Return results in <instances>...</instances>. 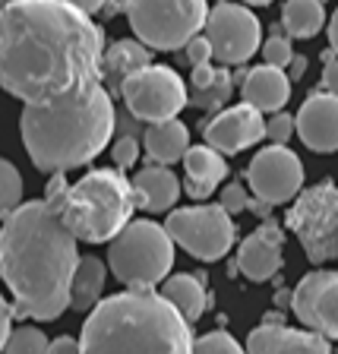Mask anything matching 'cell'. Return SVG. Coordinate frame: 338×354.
<instances>
[{
    "label": "cell",
    "instance_id": "obj_26",
    "mask_svg": "<svg viewBox=\"0 0 338 354\" xmlns=\"http://www.w3.org/2000/svg\"><path fill=\"white\" fill-rule=\"evenodd\" d=\"M231 88H234L231 86V73H228V66L221 64L209 86L187 92V104H193V108H199V111H215L231 98Z\"/></svg>",
    "mask_w": 338,
    "mask_h": 354
},
{
    "label": "cell",
    "instance_id": "obj_45",
    "mask_svg": "<svg viewBox=\"0 0 338 354\" xmlns=\"http://www.w3.org/2000/svg\"><path fill=\"white\" fill-rule=\"evenodd\" d=\"M7 3H13V0H0V7H7Z\"/></svg>",
    "mask_w": 338,
    "mask_h": 354
},
{
    "label": "cell",
    "instance_id": "obj_36",
    "mask_svg": "<svg viewBox=\"0 0 338 354\" xmlns=\"http://www.w3.org/2000/svg\"><path fill=\"white\" fill-rule=\"evenodd\" d=\"M10 332H13V307L7 304V297L0 295V354H3V345H7Z\"/></svg>",
    "mask_w": 338,
    "mask_h": 354
},
{
    "label": "cell",
    "instance_id": "obj_20",
    "mask_svg": "<svg viewBox=\"0 0 338 354\" xmlns=\"http://www.w3.org/2000/svg\"><path fill=\"white\" fill-rule=\"evenodd\" d=\"M184 168H187V193L193 199H209L215 193V187L228 177V162L218 149L206 146H190L184 152Z\"/></svg>",
    "mask_w": 338,
    "mask_h": 354
},
{
    "label": "cell",
    "instance_id": "obj_43",
    "mask_svg": "<svg viewBox=\"0 0 338 354\" xmlns=\"http://www.w3.org/2000/svg\"><path fill=\"white\" fill-rule=\"evenodd\" d=\"M275 301H279V307H285V304H291V291H281V295L275 297Z\"/></svg>",
    "mask_w": 338,
    "mask_h": 354
},
{
    "label": "cell",
    "instance_id": "obj_5",
    "mask_svg": "<svg viewBox=\"0 0 338 354\" xmlns=\"http://www.w3.org/2000/svg\"><path fill=\"white\" fill-rule=\"evenodd\" d=\"M51 206L76 241L108 243L133 218L136 196L120 168H95L66 187V193Z\"/></svg>",
    "mask_w": 338,
    "mask_h": 354
},
{
    "label": "cell",
    "instance_id": "obj_41",
    "mask_svg": "<svg viewBox=\"0 0 338 354\" xmlns=\"http://www.w3.org/2000/svg\"><path fill=\"white\" fill-rule=\"evenodd\" d=\"M329 51L338 54V10L332 13V19H329Z\"/></svg>",
    "mask_w": 338,
    "mask_h": 354
},
{
    "label": "cell",
    "instance_id": "obj_28",
    "mask_svg": "<svg viewBox=\"0 0 338 354\" xmlns=\"http://www.w3.org/2000/svg\"><path fill=\"white\" fill-rule=\"evenodd\" d=\"M48 335L35 326H16L10 332L7 345H3V354H48Z\"/></svg>",
    "mask_w": 338,
    "mask_h": 354
},
{
    "label": "cell",
    "instance_id": "obj_40",
    "mask_svg": "<svg viewBox=\"0 0 338 354\" xmlns=\"http://www.w3.org/2000/svg\"><path fill=\"white\" fill-rule=\"evenodd\" d=\"M64 3H73V7H79L82 13H98V10L104 7V3H108V0H64Z\"/></svg>",
    "mask_w": 338,
    "mask_h": 354
},
{
    "label": "cell",
    "instance_id": "obj_23",
    "mask_svg": "<svg viewBox=\"0 0 338 354\" xmlns=\"http://www.w3.org/2000/svg\"><path fill=\"white\" fill-rule=\"evenodd\" d=\"M104 281H108V266L98 257H79L70 279V307L76 313H88L104 295Z\"/></svg>",
    "mask_w": 338,
    "mask_h": 354
},
{
    "label": "cell",
    "instance_id": "obj_37",
    "mask_svg": "<svg viewBox=\"0 0 338 354\" xmlns=\"http://www.w3.org/2000/svg\"><path fill=\"white\" fill-rule=\"evenodd\" d=\"M66 187H70V184H66L64 171H54L51 180H48V190H44V199H48V203H57V199L66 193Z\"/></svg>",
    "mask_w": 338,
    "mask_h": 354
},
{
    "label": "cell",
    "instance_id": "obj_39",
    "mask_svg": "<svg viewBox=\"0 0 338 354\" xmlns=\"http://www.w3.org/2000/svg\"><path fill=\"white\" fill-rule=\"evenodd\" d=\"M285 73H288V80H291V82L301 80V76L307 73V57H297V54H294V57H291V64L285 66Z\"/></svg>",
    "mask_w": 338,
    "mask_h": 354
},
{
    "label": "cell",
    "instance_id": "obj_29",
    "mask_svg": "<svg viewBox=\"0 0 338 354\" xmlns=\"http://www.w3.org/2000/svg\"><path fill=\"white\" fill-rule=\"evenodd\" d=\"M193 354H247V348L237 345L234 335L215 329L203 339H193Z\"/></svg>",
    "mask_w": 338,
    "mask_h": 354
},
{
    "label": "cell",
    "instance_id": "obj_33",
    "mask_svg": "<svg viewBox=\"0 0 338 354\" xmlns=\"http://www.w3.org/2000/svg\"><path fill=\"white\" fill-rule=\"evenodd\" d=\"M184 57H187L190 66L209 64V60H212V44H209V38L206 35H193L190 41L184 44Z\"/></svg>",
    "mask_w": 338,
    "mask_h": 354
},
{
    "label": "cell",
    "instance_id": "obj_2",
    "mask_svg": "<svg viewBox=\"0 0 338 354\" xmlns=\"http://www.w3.org/2000/svg\"><path fill=\"white\" fill-rule=\"evenodd\" d=\"M73 231L48 199L19 203L0 228V279L16 297L13 313L35 323L70 307V279L79 263Z\"/></svg>",
    "mask_w": 338,
    "mask_h": 354
},
{
    "label": "cell",
    "instance_id": "obj_30",
    "mask_svg": "<svg viewBox=\"0 0 338 354\" xmlns=\"http://www.w3.org/2000/svg\"><path fill=\"white\" fill-rule=\"evenodd\" d=\"M259 48H263V60H265V64L281 66V70H285V66L291 64V57H294L291 38H288V35H279V32H275L272 38H265V41L259 44Z\"/></svg>",
    "mask_w": 338,
    "mask_h": 354
},
{
    "label": "cell",
    "instance_id": "obj_1",
    "mask_svg": "<svg viewBox=\"0 0 338 354\" xmlns=\"http://www.w3.org/2000/svg\"><path fill=\"white\" fill-rule=\"evenodd\" d=\"M104 32L64 0L0 7V88L22 104L64 98L102 80Z\"/></svg>",
    "mask_w": 338,
    "mask_h": 354
},
{
    "label": "cell",
    "instance_id": "obj_11",
    "mask_svg": "<svg viewBox=\"0 0 338 354\" xmlns=\"http://www.w3.org/2000/svg\"><path fill=\"white\" fill-rule=\"evenodd\" d=\"M206 38L212 44V57L225 66H241L259 51L263 44V26L250 13V7L225 3L209 10L206 16Z\"/></svg>",
    "mask_w": 338,
    "mask_h": 354
},
{
    "label": "cell",
    "instance_id": "obj_16",
    "mask_svg": "<svg viewBox=\"0 0 338 354\" xmlns=\"http://www.w3.org/2000/svg\"><path fill=\"white\" fill-rule=\"evenodd\" d=\"M294 133L310 152H335L338 149V95L332 92H313L301 104L294 118Z\"/></svg>",
    "mask_w": 338,
    "mask_h": 354
},
{
    "label": "cell",
    "instance_id": "obj_32",
    "mask_svg": "<svg viewBox=\"0 0 338 354\" xmlns=\"http://www.w3.org/2000/svg\"><path fill=\"white\" fill-rule=\"evenodd\" d=\"M291 136H294V118L285 114V111H275L272 120L265 124V140L275 142V146H288Z\"/></svg>",
    "mask_w": 338,
    "mask_h": 354
},
{
    "label": "cell",
    "instance_id": "obj_24",
    "mask_svg": "<svg viewBox=\"0 0 338 354\" xmlns=\"http://www.w3.org/2000/svg\"><path fill=\"white\" fill-rule=\"evenodd\" d=\"M158 295L168 297L187 323H196V319L206 313V304H209V295H206V288H203V281L190 272L168 275V279L162 281V291H158Z\"/></svg>",
    "mask_w": 338,
    "mask_h": 354
},
{
    "label": "cell",
    "instance_id": "obj_8",
    "mask_svg": "<svg viewBox=\"0 0 338 354\" xmlns=\"http://www.w3.org/2000/svg\"><path fill=\"white\" fill-rule=\"evenodd\" d=\"M288 228L301 241L310 263L338 259V187L323 180L294 196L288 209Z\"/></svg>",
    "mask_w": 338,
    "mask_h": 354
},
{
    "label": "cell",
    "instance_id": "obj_18",
    "mask_svg": "<svg viewBox=\"0 0 338 354\" xmlns=\"http://www.w3.org/2000/svg\"><path fill=\"white\" fill-rule=\"evenodd\" d=\"M241 95H243V102L253 104L256 111L275 114L291 98V80H288V73L281 66H272V64L253 66L241 82Z\"/></svg>",
    "mask_w": 338,
    "mask_h": 354
},
{
    "label": "cell",
    "instance_id": "obj_9",
    "mask_svg": "<svg viewBox=\"0 0 338 354\" xmlns=\"http://www.w3.org/2000/svg\"><path fill=\"white\" fill-rule=\"evenodd\" d=\"M165 231L177 247H184L193 259L203 263H215L234 247L237 225L225 206H187V209H171Z\"/></svg>",
    "mask_w": 338,
    "mask_h": 354
},
{
    "label": "cell",
    "instance_id": "obj_44",
    "mask_svg": "<svg viewBox=\"0 0 338 354\" xmlns=\"http://www.w3.org/2000/svg\"><path fill=\"white\" fill-rule=\"evenodd\" d=\"M243 3H250V7H265V3H272V0H243Z\"/></svg>",
    "mask_w": 338,
    "mask_h": 354
},
{
    "label": "cell",
    "instance_id": "obj_27",
    "mask_svg": "<svg viewBox=\"0 0 338 354\" xmlns=\"http://www.w3.org/2000/svg\"><path fill=\"white\" fill-rule=\"evenodd\" d=\"M22 190H26V184H22L19 168L7 158H0V221L22 203Z\"/></svg>",
    "mask_w": 338,
    "mask_h": 354
},
{
    "label": "cell",
    "instance_id": "obj_19",
    "mask_svg": "<svg viewBox=\"0 0 338 354\" xmlns=\"http://www.w3.org/2000/svg\"><path fill=\"white\" fill-rule=\"evenodd\" d=\"M133 184V196H136V206L146 209V212H171L180 196V180L168 165H149V168L136 171Z\"/></svg>",
    "mask_w": 338,
    "mask_h": 354
},
{
    "label": "cell",
    "instance_id": "obj_12",
    "mask_svg": "<svg viewBox=\"0 0 338 354\" xmlns=\"http://www.w3.org/2000/svg\"><path fill=\"white\" fill-rule=\"evenodd\" d=\"M247 180H250V190L259 199L281 206V203H291V199L301 193L303 187V165L288 146H265L253 155L250 168H247Z\"/></svg>",
    "mask_w": 338,
    "mask_h": 354
},
{
    "label": "cell",
    "instance_id": "obj_10",
    "mask_svg": "<svg viewBox=\"0 0 338 354\" xmlns=\"http://www.w3.org/2000/svg\"><path fill=\"white\" fill-rule=\"evenodd\" d=\"M120 98H124L130 118L158 124V120L177 118L187 108V86L177 76V70L149 64L120 82Z\"/></svg>",
    "mask_w": 338,
    "mask_h": 354
},
{
    "label": "cell",
    "instance_id": "obj_6",
    "mask_svg": "<svg viewBox=\"0 0 338 354\" xmlns=\"http://www.w3.org/2000/svg\"><path fill=\"white\" fill-rule=\"evenodd\" d=\"M108 243V269L120 285L155 288L171 275L174 241L165 225H155L149 218H130Z\"/></svg>",
    "mask_w": 338,
    "mask_h": 354
},
{
    "label": "cell",
    "instance_id": "obj_3",
    "mask_svg": "<svg viewBox=\"0 0 338 354\" xmlns=\"http://www.w3.org/2000/svg\"><path fill=\"white\" fill-rule=\"evenodd\" d=\"M118 127V111L102 80L88 82L64 98L26 104L19 118L22 146L44 174L73 171L108 149Z\"/></svg>",
    "mask_w": 338,
    "mask_h": 354
},
{
    "label": "cell",
    "instance_id": "obj_22",
    "mask_svg": "<svg viewBox=\"0 0 338 354\" xmlns=\"http://www.w3.org/2000/svg\"><path fill=\"white\" fill-rule=\"evenodd\" d=\"M149 64H152V48H146L140 38H124V41H114L111 48H104L102 80H108L120 92V82Z\"/></svg>",
    "mask_w": 338,
    "mask_h": 354
},
{
    "label": "cell",
    "instance_id": "obj_42",
    "mask_svg": "<svg viewBox=\"0 0 338 354\" xmlns=\"http://www.w3.org/2000/svg\"><path fill=\"white\" fill-rule=\"evenodd\" d=\"M247 209H253V212H256L259 218H265V215L272 212L275 206H272V203H265V199H259V196H256V199H253V203H247Z\"/></svg>",
    "mask_w": 338,
    "mask_h": 354
},
{
    "label": "cell",
    "instance_id": "obj_35",
    "mask_svg": "<svg viewBox=\"0 0 338 354\" xmlns=\"http://www.w3.org/2000/svg\"><path fill=\"white\" fill-rule=\"evenodd\" d=\"M323 86L326 92L338 95V54L323 51Z\"/></svg>",
    "mask_w": 338,
    "mask_h": 354
},
{
    "label": "cell",
    "instance_id": "obj_25",
    "mask_svg": "<svg viewBox=\"0 0 338 354\" xmlns=\"http://www.w3.org/2000/svg\"><path fill=\"white\" fill-rule=\"evenodd\" d=\"M326 26L323 0H288L281 7V29L291 38H313Z\"/></svg>",
    "mask_w": 338,
    "mask_h": 354
},
{
    "label": "cell",
    "instance_id": "obj_7",
    "mask_svg": "<svg viewBox=\"0 0 338 354\" xmlns=\"http://www.w3.org/2000/svg\"><path fill=\"white\" fill-rule=\"evenodd\" d=\"M133 35L152 51H180L203 32L209 16L206 0H124Z\"/></svg>",
    "mask_w": 338,
    "mask_h": 354
},
{
    "label": "cell",
    "instance_id": "obj_14",
    "mask_svg": "<svg viewBox=\"0 0 338 354\" xmlns=\"http://www.w3.org/2000/svg\"><path fill=\"white\" fill-rule=\"evenodd\" d=\"M203 136L212 149H218L221 155H234L243 149L256 146L259 140H265V120L263 111H256L253 104H234V108L218 111L206 127Z\"/></svg>",
    "mask_w": 338,
    "mask_h": 354
},
{
    "label": "cell",
    "instance_id": "obj_34",
    "mask_svg": "<svg viewBox=\"0 0 338 354\" xmlns=\"http://www.w3.org/2000/svg\"><path fill=\"white\" fill-rule=\"evenodd\" d=\"M247 203H250V196H247V187L243 184H228L221 190V206H225V212L237 215L247 209Z\"/></svg>",
    "mask_w": 338,
    "mask_h": 354
},
{
    "label": "cell",
    "instance_id": "obj_17",
    "mask_svg": "<svg viewBox=\"0 0 338 354\" xmlns=\"http://www.w3.org/2000/svg\"><path fill=\"white\" fill-rule=\"evenodd\" d=\"M247 354H332V345L313 329L307 332L285 323H263L250 332Z\"/></svg>",
    "mask_w": 338,
    "mask_h": 354
},
{
    "label": "cell",
    "instance_id": "obj_21",
    "mask_svg": "<svg viewBox=\"0 0 338 354\" xmlns=\"http://www.w3.org/2000/svg\"><path fill=\"white\" fill-rule=\"evenodd\" d=\"M142 149H146L149 162L174 165V162H180L184 152L190 149V130H187V124H180L177 118L149 124L146 133H142Z\"/></svg>",
    "mask_w": 338,
    "mask_h": 354
},
{
    "label": "cell",
    "instance_id": "obj_15",
    "mask_svg": "<svg viewBox=\"0 0 338 354\" xmlns=\"http://www.w3.org/2000/svg\"><path fill=\"white\" fill-rule=\"evenodd\" d=\"M285 234L275 221H263L250 237L241 241V250H237V272H243V279L250 281H269L272 275L281 272L285 266Z\"/></svg>",
    "mask_w": 338,
    "mask_h": 354
},
{
    "label": "cell",
    "instance_id": "obj_13",
    "mask_svg": "<svg viewBox=\"0 0 338 354\" xmlns=\"http://www.w3.org/2000/svg\"><path fill=\"white\" fill-rule=\"evenodd\" d=\"M291 310L307 329L338 342V272L317 269L291 291Z\"/></svg>",
    "mask_w": 338,
    "mask_h": 354
},
{
    "label": "cell",
    "instance_id": "obj_31",
    "mask_svg": "<svg viewBox=\"0 0 338 354\" xmlns=\"http://www.w3.org/2000/svg\"><path fill=\"white\" fill-rule=\"evenodd\" d=\"M111 158H114V168L130 171L133 165H136V158H140V140H136V136H130V133L118 136V140H114V146H111Z\"/></svg>",
    "mask_w": 338,
    "mask_h": 354
},
{
    "label": "cell",
    "instance_id": "obj_38",
    "mask_svg": "<svg viewBox=\"0 0 338 354\" xmlns=\"http://www.w3.org/2000/svg\"><path fill=\"white\" fill-rule=\"evenodd\" d=\"M48 354H79V339H70V335H60L48 345Z\"/></svg>",
    "mask_w": 338,
    "mask_h": 354
},
{
    "label": "cell",
    "instance_id": "obj_4",
    "mask_svg": "<svg viewBox=\"0 0 338 354\" xmlns=\"http://www.w3.org/2000/svg\"><path fill=\"white\" fill-rule=\"evenodd\" d=\"M79 354H193V332L168 297L130 288L88 310Z\"/></svg>",
    "mask_w": 338,
    "mask_h": 354
}]
</instances>
